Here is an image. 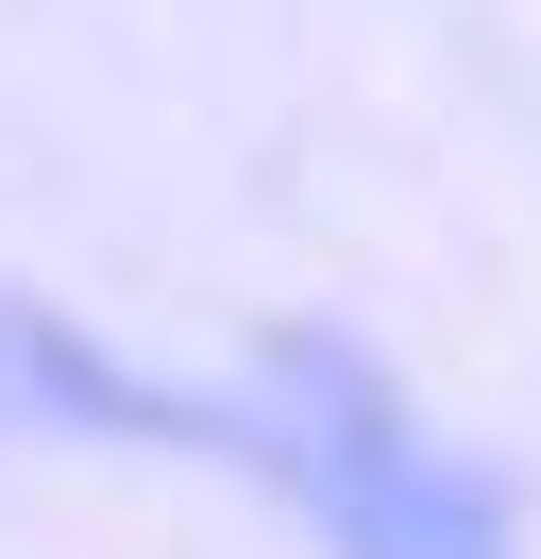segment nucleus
Returning a JSON list of instances; mask_svg holds the SVG:
<instances>
[{"mask_svg":"<svg viewBox=\"0 0 541 559\" xmlns=\"http://www.w3.org/2000/svg\"><path fill=\"white\" fill-rule=\"evenodd\" d=\"M220 424H237L220 457H254L338 559H507L491 491H473L457 457L389 407V373H372L356 340H322V322H270V340H254V390H237Z\"/></svg>","mask_w":541,"mask_h":559,"instance_id":"1","label":"nucleus"}]
</instances>
